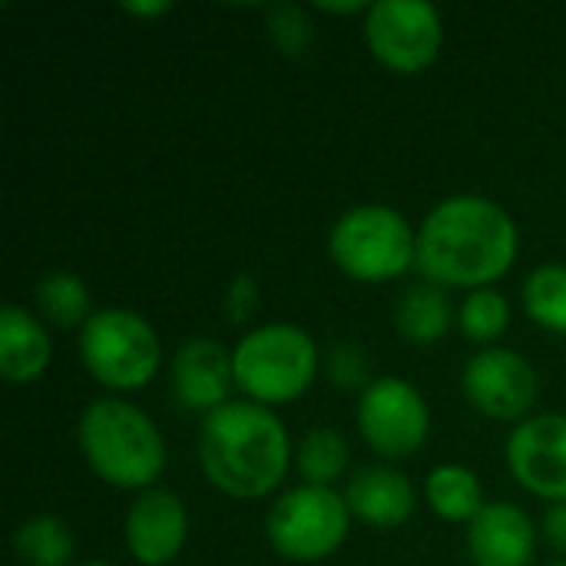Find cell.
<instances>
[{
	"instance_id": "9c48e42d",
	"label": "cell",
	"mask_w": 566,
	"mask_h": 566,
	"mask_svg": "<svg viewBox=\"0 0 566 566\" xmlns=\"http://www.w3.org/2000/svg\"><path fill=\"white\" fill-rule=\"evenodd\" d=\"M358 428L371 451L385 458H408L424 444L431 418L415 385L401 378H378L361 395Z\"/></svg>"
},
{
	"instance_id": "5bb4252c",
	"label": "cell",
	"mask_w": 566,
	"mask_h": 566,
	"mask_svg": "<svg viewBox=\"0 0 566 566\" xmlns=\"http://www.w3.org/2000/svg\"><path fill=\"white\" fill-rule=\"evenodd\" d=\"M468 551L478 566H527L534 560V524L514 504H484L471 521Z\"/></svg>"
},
{
	"instance_id": "5b68a950",
	"label": "cell",
	"mask_w": 566,
	"mask_h": 566,
	"mask_svg": "<svg viewBox=\"0 0 566 566\" xmlns=\"http://www.w3.org/2000/svg\"><path fill=\"white\" fill-rule=\"evenodd\" d=\"M335 265L358 282L398 279L418 255V235L388 206H358L345 212L328 239Z\"/></svg>"
},
{
	"instance_id": "277c9868",
	"label": "cell",
	"mask_w": 566,
	"mask_h": 566,
	"mask_svg": "<svg viewBox=\"0 0 566 566\" xmlns=\"http://www.w3.org/2000/svg\"><path fill=\"white\" fill-rule=\"evenodd\" d=\"M318 348L295 325H262L245 335L232 355L235 385L255 405L295 401L315 378Z\"/></svg>"
},
{
	"instance_id": "30bf717a",
	"label": "cell",
	"mask_w": 566,
	"mask_h": 566,
	"mask_svg": "<svg viewBox=\"0 0 566 566\" xmlns=\"http://www.w3.org/2000/svg\"><path fill=\"white\" fill-rule=\"evenodd\" d=\"M468 401L497 421H517L537 401V371L527 358L507 348L478 352L464 368Z\"/></svg>"
},
{
	"instance_id": "4316f807",
	"label": "cell",
	"mask_w": 566,
	"mask_h": 566,
	"mask_svg": "<svg viewBox=\"0 0 566 566\" xmlns=\"http://www.w3.org/2000/svg\"><path fill=\"white\" fill-rule=\"evenodd\" d=\"M544 531H547L551 547H557V551H564L566 554V504H557V507L547 511Z\"/></svg>"
},
{
	"instance_id": "6da1fadb",
	"label": "cell",
	"mask_w": 566,
	"mask_h": 566,
	"mask_svg": "<svg viewBox=\"0 0 566 566\" xmlns=\"http://www.w3.org/2000/svg\"><path fill=\"white\" fill-rule=\"evenodd\" d=\"M517 255L514 219L491 199H444L418 232V269L434 285L478 289L501 279Z\"/></svg>"
},
{
	"instance_id": "7402d4cb",
	"label": "cell",
	"mask_w": 566,
	"mask_h": 566,
	"mask_svg": "<svg viewBox=\"0 0 566 566\" xmlns=\"http://www.w3.org/2000/svg\"><path fill=\"white\" fill-rule=\"evenodd\" d=\"M524 305L531 318L551 332H566V269L541 265L524 285Z\"/></svg>"
},
{
	"instance_id": "ffe728a7",
	"label": "cell",
	"mask_w": 566,
	"mask_h": 566,
	"mask_svg": "<svg viewBox=\"0 0 566 566\" xmlns=\"http://www.w3.org/2000/svg\"><path fill=\"white\" fill-rule=\"evenodd\" d=\"M36 305L43 312L46 322L60 325V328H73V325H86V312H90V292L83 285V279L70 275V272H53L36 285Z\"/></svg>"
},
{
	"instance_id": "8fae6325",
	"label": "cell",
	"mask_w": 566,
	"mask_h": 566,
	"mask_svg": "<svg viewBox=\"0 0 566 566\" xmlns=\"http://www.w3.org/2000/svg\"><path fill=\"white\" fill-rule=\"evenodd\" d=\"M507 464L521 488L566 504V415H541L517 424L507 441Z\"/></svg>"
},
{
	"instance_id": "cb8c5ba5",
	"label": "cell",
	"mask_w": 566,
	"mask_h": 566,
	"mask_svg": "<svg viewBox=\"0 0 566 566\" xmlns=\"http://www.w3.org/2000/svg\"><path fill=\"white\" fill-rule=\"evenodd\" d=\"M269 23H272V36L279 40V46H282L289 56H302L305 46L312 43V23H308V17H305L298 7H292V3L272 7Z\"/></svg>"
},
{
	"instance_id": "83f0119b",
	"label": "cell",
	"mask_w": 566,
	"mask_h": 566,
	"mask_svg": "<svg viewBox=\"0 0 566 566\" xmlns=\"http://www.w3.org/2000/svg\"><path fill=\"white\" fill-rule=\"evenodd\" d=\"M126 13H136V17H159L166 10H172L169 0H156V3H123Z\"/></svg>"
},
{
	"instance_id": "d6986e66",
	"label": "cell",
	"mask_w": 566,
	"mask_h": 566,
	"mask_svg": "<svg viewBox=\"0 0 566 566\" xmlns=\"http://www.w3.org/2000/svg\"><path fill=\"white\" fill-rule=\"evenodd\" d=\"M13 551L27 566H66L73 557V534L60 517H30L20 524Z\"/></svg>"
},
{
	"instance_id": "2e32d148",
	"label": "cell",
	"mask_w": 566,
	"mask_h": 566,
	"mask_svg": "<svg viewBox=\"0 0 566 566\" xmlns=\"http://www.w3.org/2000/svg\"><path fill=\"white\" fill-rule=\"evenodd\" d=\"M50 352L46 328L36 318L17 305L0 312V375L7 381H36L50 365Z\"/></svg>"
},
{
	"instance_id": "f1b7e54d",
	"label": "cell",
	"mask_w": 566,
	"mask_h": 566,
	"mask_svg": "<svg viewBox=\"0 0 566 566\" xmlns=\"http://www.w3.org/2000/svg\"><path fill=\"white\" fill-rule=\"evenodd\" d=\"M80 566H109V564H80Z\"/></svg>"
},
{
	"instance_id": "f546056e",
	"label": "cell",
	"mask_w": 566,
	"mask_h": 566,
	"mask_svg": "<svg viewBox=\"0 0 566 566\" xmlns=\"http://www.w3.org/2000/svg\"><path fill=\"white\" fill-rule=\"evenodd\" d=\"M554 566H566V564H554Z\"/></svg>"
},
{
	"instance_id": "8992f818",
	"label": "cell",
	"mask_w": 566,
	"mask_h": 566,
	"mask_svg": "<svg viewBox=\"0 0 566 566\" xmlns=\"http://www.w3.org/2000/svg\"><path fill=\"white\" fill-rule=\"evenodd\" d=\"M80 355L86 371L116 391L143 388L159 371V338L153 325L126 308H106L90 315L80 332Z\"/></svg>"
},
{
	"instance_id": "9a60e30c",
	"label": "cell",
	"mask_w": 566,
	"mask_h": 566,
	"mask_svg": "<svg viewBox=\"0 0 566 566\" xmlns=\"http://www.w3.org/2000/svg\"><path fill=\"white\" fill-rule=\"evenodd\" d=\"M348 511L371 527H398L415 511V488L391 468H365L345 491Z\"/></svg>"
},
{
	"instance_id": "e0dca14e",
	"label": "cell",
	"mask_w": 566,
	"mask_h": 566,
	"mask_svg": "<svg viewBox=\"0 0 566 566\" xmlns=\"http://www.w3.org/2000/svg\"><path fill=\"white\" fill-rule=\"evenodd\" d=\"M398 332L415 345H434L451 325V302L438 285L408 289L395 312Z\"/></svg>"
},
{
	"instance_id": "3957f363",
	"label": "cell",
	"mask_w": 566,
	"mask_h": 566,
	"mask_svg": "<svg viewBox=\"0 0 566 566\" xmlns=\"http://www.w3.org/2000/svg\"><path fill=\"white\" fill-rule=\"evenodd\" d=\"M80 448L90 468L113 488H149L166 468L156 424L119 398L93 401L80 418Z\"/></svg>"
},
{
	"instance_id": "ba28073f",
	"label": "cell",
	"mask_w": 566,
	"mask_h": 566,
	"mask_svg": "<svg viewBox=\"0 0 566 566\" xmlns=\"http://www.w3.org/2000/svg\"><path fill=\"white\" fill-rule=\"evenodd\" d=\"M441 13L424 0H378L365 13L371 53L398 73L424 70L441 50Z\"/></svg>"
},
{
	"instance_id": "7a4b0ae2",
	"label": "cell",
	"mask_w": 566,
	"mask_h": 566,
	"mask_svg": "<svg viewBox=\"0 0 566 566\" xmlns=\"http://www.w3.org/2000/svg\"><path fill=\"white\" fill-rule=\"evenodd\" d=\"M199 464L222 494L255 501L282 484L289 434L265 405L226 401L202 421Z\"/></svg>"
},
{
	"instance_id": "603a6c76",
	"label": "cell",
	"mask_w": 566,
	"mask_h": 566,
	"mask_svg": "<svg viewBox=\"0 0 566 566\" xmlns=\"http://www.w3.org/2000/svg\"><path fill=\"white\" fill-rule=\"evenodd\" d=\"M511 308L507 298L494 289H478L461 305V328L471 342H494L507 332Z\"/></svg>"
},
{
	"instance_id": "d4e9b609",
	"label": "cell",
	"mask_w": 566,
	"mask_h": 566,
	"mask_svg": "<svg viewBox=\"0 0 566 566\" xmlns=\"http://www.w3.org/2000/svg\"><path fill=\"white\" fill-rule=\"evenodd\" d=\"M255 308H259V285H255V279L235 275L229 292H226V315L232 322H249Z\"/></svg>"
},
{
	"instance_id": "ac0fdd59",
	"label": "cell",
	"mask_w": 566,
	"mask_h": 566,
	"mask_svg": "<svg viewBox=\"0 0 566 566\" xmlns=\"http://www.w3.org/2000/svg\"><path fill=\"white\" fill-rule=\"evenodd\" d=\"M428 504L444 521H474L481 514V484L474 471L461 464L434 468L428 478Z\"/></svg>"
},
{
	"instance_id": "52a82bcc",
	"label": "cell",
	"mask_w": 566,
	"mask_h": 566,
	"mask_svg": "<svg viewBox=\"0 0 566 566\" xmlns=\"http://www.w3.org/2000/svg\"><path fill=\"white\" fill-rule=\"evenodd\" d=\"M348 517L352 511L342 494H335L332 488L305 484L272 504L265 534L282 557L312 564L345 544Z\"/></svg>"
},
{
	"instance_id": "44dd1931",
	"label": "cell",
	"mask_w": 566,
	"mask_h": 566,
	"mask_svg": "<svg viewBox=\"0 0 566 566\" xmlns=\"http://www.w3.org/2000/svg\"><path fill=\"white\" fill-rule=\"evenodd\" d=\"M345 464H348V444L332 428H315L298 444V471L315 488H328L335 478H342Z\"/></svg>"
},
{
	"instance_id": "7c38bea8",
	"label": "cell",
	"mask_w": 566,
	"mask_h": 566,
	"mask_svg": "<svg viewBox=\"0 0 566 566\" xmlns=\"http://www.w3.org/2000/svg\"><path fill=\"white\" fill-rule=\"evenodd\" d=\"M169 381H172V395L182 408L212 415L216 408L226 405L229 388L235 381L232 355L212 338H192L176 352Z\"/></svg>"
},
{
	"instance_id": "484cf974",
	"label": "cell",
	"mask_w": 566,
	"mask_h": 566,
	"mask_svg": "<svg viewBox=\"0 0 566 566\" xmlns=\"http://www.w3.org/2000/svg\"><path fill=\"white\" fill-rule=\"evenodd\" d=\"M328 375L338 385H361L365 381V358L355 345H335L332 358H328Z\"/></svg>"
},
{
	"instance_id": "4fadbf2b",
	"label": "cell",
	"mask_w": 566,
	"mask_h": 566,
	"mask_svg": "<svg viewBox=\"0 0 566 566\" xmlns=\"http://www.w3.org/2000/svg\"><path fill=\"white\" fill-rule=\"evenodd\" d=\"M186 507L169 491H146L126 514V547L146 566H166L186 544Z\"/></svg>"
}]
</instances>
